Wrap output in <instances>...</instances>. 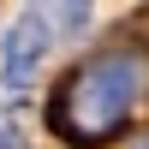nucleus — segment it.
Returning a JSON list of instances; mask_svg holds the SVG:
<instances>
[{
    "label": "nucleus",
    "instance_id": "obj_1",
    "mask_svg": "<svg viewBox=\"0 0 149 149\" xmlns=\"http://www.w3.org/2000/svg\"><path fill=\"white\" fill-rule=\"evenodd\" d=\"M143 90H149V54H137V48H107V54H95L90 66H78L54 90L48 125L66 143L95 149V143H107L131 119V107L143 102Z\"/></svg>",
    "mask_w": 149,
    "mask_h": 149
},
{
    "label": "nucleus",
    "instance_id": "obj_2",
    "mask_svg": "<svg viewBox=\"0 0 149 149\" xmlns=\"http://www.w3.org/2000/svg\"><path fill=\"white\" fill-rule=\"evenodd\" d=\"M42 54H48V24L30 12V18L12 24L6 48H0V60H6V84H30V72L42 66Z\"/></svg>",
    "mask_w": 149,
    "mask_h": 149
},
{
    "label": "nucleus",
    "instance_id": "obj_3",
    "mask_svg": "<svg viewBox=\"0 0 149 149\" xmlns=\"http://www.w3.org/2000/svg\"><path fill=\"white\" fill-rule=\"evenodd\" d=\"M36 18L54 24V30H78L90 18V0H36Z\"/></svg>",
    "mask_w": 149,
    "mask_h": 149
},
{
    "label": "nucleus",
    "instance_id": "obj_4",
    "mask_svg": "<svg viewBox=\"0 0 149 149\" xmlns=\"http://www.w3.org/2000/svg\"><path fill=\"white\" fill-rule=\"evenodd\" d=\"M131 149H149V131H143V137H137V143H131Z\"/></svg>",
    "mask_w": 149,
    "mask_h": 149
},
{
    "label": "nucleus",
    "instance_id": "obj_5",
    "mask_svg": "<svg viewBox=\"0 0 149 149\" xmlns=\"http://www.w3.org/2000/svg\"><path fill=\"white\" fill-rule=\"evenodd\" d=\"M0 149H12V137H6V131H0Z\"/></svg>",
    "mask_w": 149,
    "mask_h": 149
}]
</instances>
